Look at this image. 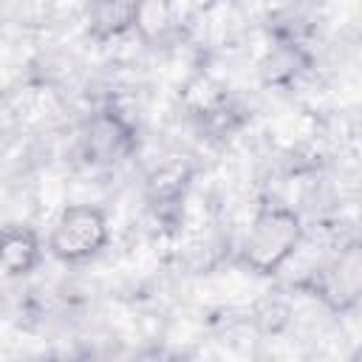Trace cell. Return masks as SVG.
<instances>
[{"mask_svg":"<svg viewBox=\"0 0 362 362\" xmlns=\"http://www.w3.org/2000/svg\"><path fill=\"white\" fill-rule=\"evenodd\" d=\"M42 240L31 226H0V272L8 277L31 274L40 266Z\"/></svg>","mask_w":362,"mask_h":362,"instance_id":"obj_3","label":"cell"},{"mask_svg":"<svg viewBox=\"0 0 362 362\" xmlns=\"http://www.w3.org/2000/svg\"><path fill=\"white\" fill-rule=\"evenodd\" d=\"M130 25L147 42L164 40L173 31V3L170 0H130Z\"/></svg>","mask_w":362,"mask_h":362,"instance_id":"obj_4","label":"cell"},{"mask_svg":"<svg viewBox=\"0 0 362 362\" xmlns=\"http://www.w3.org/2000/svg\"><path fill=\"white\" fill-rule=\"evenodd\" d=\"M110 223L102 206L93 204H68L48 235V252L65 263H82L99 255L107 246Z\"/></svg>","mask_w":362,"mask_h":362,"instance_id":"obj_2","label":"cell"},{"mask_svg":"<svg viewBox=\"0 0 362 362\" xmlns=\"http://www.w3.org/2000/svg\"><path fill=\"white\" fill-rule=\"evenodd\" d=\"M303 221L291 206L269 204L257 209L240 243V260L257 274H277L303 243Z\"/></svg>","mask_w":362,"mask_h":362,"instance_id":"obj_1","label":"cell"}]
</instances>
